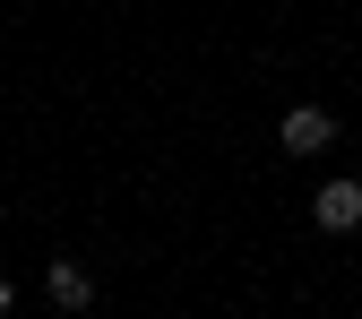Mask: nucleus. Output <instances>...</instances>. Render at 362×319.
<instances>
[{
    "label": "nucleus",
    "mask_w": 362,
    "mask_h": 319,
    "mask_svg": "<svg viewBox=\"0 0 362 319\" xmlns=\"http://www.w3.org/2000/svg\"><path fill=\"white\" fill-rule=\"evenodd\" d=\"M328 139H337V112H320V104H293V112H285V147H293V156H320Z\"/></svg>",
    "instance_id": "f257e3e1"
},
{
    "label": "nucleus",
    "mask_w": 362,
    "mask_h": 319,
    "mask_svg": "<svg viewBox=\"0 0 362 319\" xmlns=\"http://www.w3.org/2000/svg\"><path fill=\"white\" fill-rule=\"evenodd\" d=\"M362 224V181H328L320 190V233H354Z\"/></svg>",
    "instance_id": "f03ea898"
},
{
    "label": "nucleus",
    "mask_w": 362,
    "mask_h": 319,
    "mask_svg": "<svg viewBox=\"0 0 362 319\" xmlns=\"http://www.w3.org/2000/svg\"><path fill=\"white\" fill-rule=\"evenodd\" d=\"M43 294H52L61 311H86V302H95V285H86V267H69V259L52 267V277H43Z\"/></svg>",
    "instance_id": "7ed1b4c3"
}]
</instances>
